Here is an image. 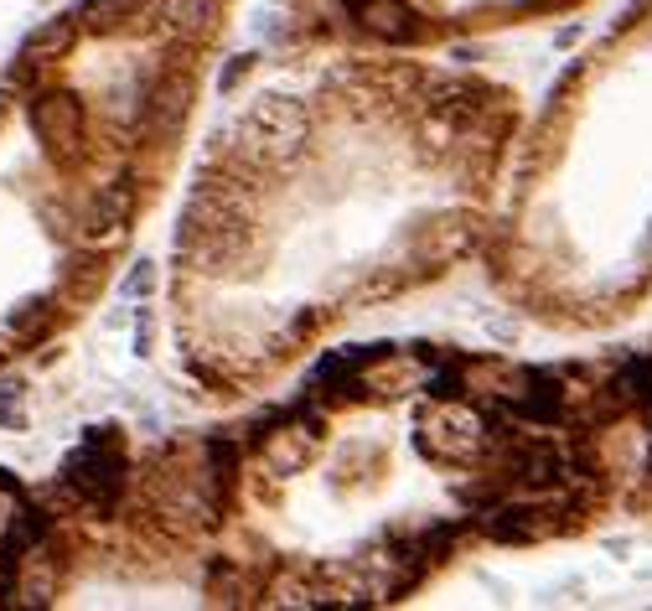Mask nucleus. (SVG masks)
Returning <instances> with one entry per match:
<instances>
[{"instance_id": "obj_9", "label": "nucleus", "mask_w": 652, "mask_h": 611, "mask_svg": "<svg viewBox=\"0 0 652 611\" xmlns=\"http://www.w3.org/2000/svg\"><path fill=\"white\" fill-rule=\"evenodd\" d=\"M130 5H135V0H99V5L89 11V21L93 26H109V21L120 16V11H130Z\"/></svg>"}, {"instance_id": "obj_2", "label": "nucleus", "mask_w": 652, "mask_h": 611, "mask_svg": "<svg viewBox=\"0 0 652 611\" xmlns=\"http://www.w3.org/2000/svg\"><path fill=\"white\" fill-rule=\"evenodd\" d=\"M265 456H270V466H280V472H301V466L316 456V430L311 426L274 430L270 441H265Z\"/></svg>"}, {"instance_id": "obj_8", "label": "nucleus", "mask_w": 652, "mask_h": 611, "mask_svg": "<svg viewBox=\"0 0 652 611\" xmlns=\"http://www.w3.org/2000/svg\"><path fill=\"white\" fill-rule=\"evenodd\" d=\"M72 42V26H53V32H47V37H36L32 42V53L36 57H47V53H63V47H68Z\"/></svg>"}, {"instance_id": "obj_1", "label": "nucleus", "mask_w": 652, "mask_h": 611, "mask_svg": "<svg viewBox=\"0 0 652 611\" xmlns=\"http://www.w3.org/2000/svg\"><path fill=\"white\" fill-rule=\"evenodd\" d=\"M358 16H362V26H368L373 37H383V42L415 37V11H409L404 0H362Z\"/></svg>"}, {"instance_id": "obj_10", "label": "nucleus", "mask_w": 652, "mask_h": 611, "mask_svg": "<svg viewBox=\"0 0 652 611\" xmlns=\"http://www.w3.org/2000/svg\"><path fill=\"white\" fill-rule=\"evenodd\" d=\"M524 5H560V0H524Z\"/></svg>"}, {"instance_id": "obj_7", "label": "nucleus", "mask_w": 652, "mask_h": 611, "mask_svg": "<svg viewBox=\"0 0 652 611\" xmlns=\"http://www.w3.org/2000/svg\"><path fill=\"white\" fill-rule=\"evenodd\" d=\"M130 218V192H120V186H114V192H104V197H99V207H93V223H99V228H114V223H125Z\"/></svg>"}, {"instance_id": "obj_3", "label": "nucleus", "mask_w": 652, "mask_h": 611, "mask_svg": "<svg viewBox=\"0 0 652 611\" xmlns=\"http://www.w3.org/2000/svg\"><path fill=\"white\" fill-rule=\"evenodd\" d=\"M492 539H507V544H518V539H543L549 534V523L533 519V508H497L492 519H482Z\"/></svg>"}, {"instance_id": "obj_6", "label": "nucleus", "mask_w": 652, "mask_h": 611, "mask_svg": "<svg viewBox=\"0 0 652 611\" xmlns=\"http://www.w3.org/2000/svg\"><path fill=\"white\" fill-rule=\"evenodd\" d=\"M156 11L171 26H202V21L213 16V0H156Z\"/></svg>"}, {"instance_id": "obj_5", "label": "nucleus", "mask_w": 652, "mask_h": 611, "mask_svg": "<svg viewBox=\"0 0 652 611\" xmlns=\"http://www.w3.org/2000/svg\"><path fill=\"white\" fill-rule=\"evenodd\" d=\"M36 125L53 135V146H63V140H72V135H78V104L57 93V99H47V104L36 110Z\"/></svg>"}, {"instance_id": "obj_4", "label": "nucleus", "mask_w": 652, "mask_h": 611, "mask_svg": "<svg viewBox=\"0 0 652 611\" xmlns=\"http://www.w3.org/2000/svg\"><path fill=\"white\" fill-rule=\"evenodd\" d=\"M156 120H161V131L166 135H177L181 131V120H187V110H192V78H166L161 89H156Z\"/></svg>"}]
</instances>
